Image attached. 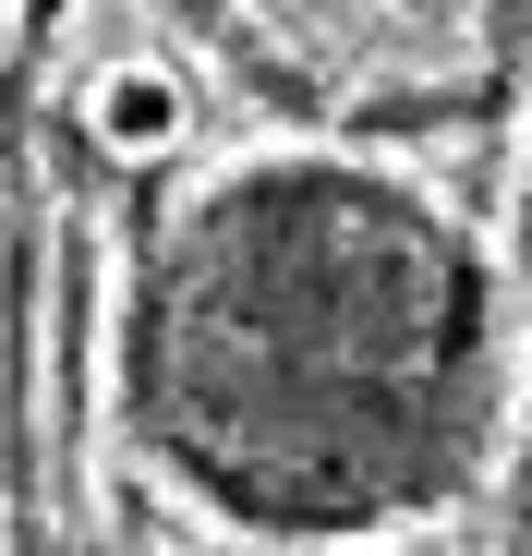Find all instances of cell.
I'll list each match as a JSON object with an SVG mask.
<instances>
[{
    "label": "cell",
    "instance_id": "1",
    "mask_svg": "<svg viewBox=\"0 0 532 556\" xmlns=\"http://www.w3.org/2000/svg\"><path fill=\"white\" fill-rule=\"evenodd\" d=\"M134 400L169 472L279 544L423 520L496 424L484 254L388 169L254 157L157 230Z\"/></svg>",
    "mask_w": 532,
    "mask_h": 556
},
{
    "label": "cell",
    "instance_id": "2",
    "mask_svg": "<svg viewBox=\"0 0 532 556\" xmlns=\"http://www.w3.org/2000/svg\"><path fill=\"white\" fill-rule=\"evenodd\" d=\"M254 98L339 134H423L508 98L532 0H206Z\"/></svg>",
    "mask_w": 532,
    "mask_h": 556
}]
</instances>
